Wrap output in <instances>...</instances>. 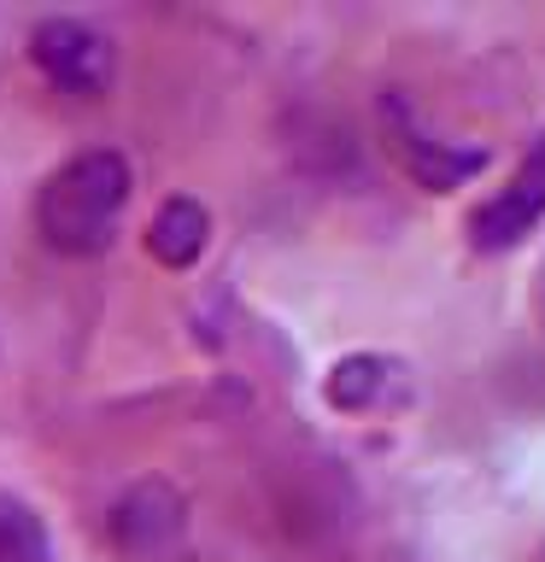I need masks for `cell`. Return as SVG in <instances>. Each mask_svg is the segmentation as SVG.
I'll list each match as a JSON object with an SVG mask.
<instances>
[{
  "label": "cell",
  "instance_id": "1",
  "mask_svg": "<svg viewBox=\"0 0 545 562\" xmlns=\"http://www.w3.org/2000/svg\"><path fill=\"white\" fill-rule=\"evenodd\" d=\"M123 205H130V165L123 153H77L65 170L47 176L42 200H35V223L53 252L70 258H94L112 246Z\"/></svg>",
  "mask_w": 545,
  "mask_h": 562
},
{
  "label": "cell",
  "instance_id": "2",
  "mask_svg": "<svg viewBox=\"0 0 545 562\" xmlns=\"http://www.w3.org/2000/svg\"><path fill=\"white\" fill-rule=\"evenodd\" d=\"M112 544L130 562H176L188 544V504L165 481H141L112 509Z\"/></svg>",
  "mask_w": 545,
  "mask_h": 562
},
{
  "label": "cell",
  "instance_id": "3",
  "mask_svg": "<svg viewBox=\"0 0 545 562\" xmlns=\"http://www.w3.org/2000/svg\"><path fill=\"white\" fill-rule=\"evenodd\" d=\"M30 53H35V65H42V77L53 88H65V94H100V88L112 82V47H105L88 24H77V18H47V24H35Z\"/></svg>",
  "mask_w": 545,
  "mask_h": 562
},
{
  "label": "cell",
  "instance_id": "4",
  "mask_svg": "<svg viewBox=\"0 0 545 562\" xmlns=\"http://www.w3.org/2000/svg\"><path fill=\"white\" fill-rule=\"evenodd\" d=\"M545 217V147L527 158V165L510 176V188L499 193L492 205H481L469 217V235L481 252H504V246H516L527 228Z\"/></svg>",
  "mask_w": 545,
  "mask_h": 562
},
{
  "label": "cell",
  "instance_id": "5",
  "mask_svg": "<svg viewBox=\"0 0 545 562\" xmlns=\"http://www.w3.org/2000/svg\"><path fill=\"white\" fill-rule=\"evenodd\" d=\"M205 240H211V217H205L200 200H170L153 217V228H147V252L165 263V270H188V263H200Z\"/></svg>",
  "mask_w": 545,
  "mask_h": 562
},
{
  "label": "cell",
  "instance_id": "6",
  "mask_svg": "<svg viewBox=\"0 0 545 562\" xmlns=\"http://www.w3.org/2000/svg\"><path fill=\"white\" fill-rule=\"evenodd\" d=\"M387 375H393V363H381V358H346V363H334L329 404H341V411H369V404L387 393Z\"/></svg>",
  "mask_w": 545,
  "mask_h": 562
},
{
  "label": "cell",
  "instance_id": "7",
  "mask_svg": "<svg viewBox=\"0 0 545 562\" xmlns=\"http://www.w3.org/2000/svg\"><path fill=\"white\" fill-rule=\"evenodd\" d=\"M0 562H53L42 516L18 498H0Z\"/></svg>",
  "mask_w": 545,
  "mask_h": 562
},
{
  "label": "cell",
  "instance_id": "8",
  "mask_svg": "<svg viewBox=\"0 0 545 562\" xmlns=\"http://www.w3.org/2000/svg\"><path fill=\"white\" fill-rule=\"evenodd\" d=\"M404 165H411V176H416L422 188H452V182H464L469 170H481V153H440V140L411 135Z\"/></svg>",
  "mask_w": 545,
  "mask_h": 562
}]
</instances>
